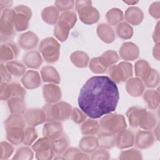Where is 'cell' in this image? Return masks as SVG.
Wrapping results in <instances>:
<instances>
[{
    "instance_id": "1",
    "label": "cell",
    "mask_w": 160,
    "mask_h": 160,
    "mask_svg": "<svg viewBox=\"0 0 160 160\" xmlns=\"http://www.w3.org/2000/svg\"><path fill=\"white\" fill-rule=\"evenodd\" d=\"M119 99V90L112 79L106 76H95L82 86L78 102L86 116L97 119L114 111Z\"/></svg>"
},
{
    "instance_id": "2",
    "label": "cell",
    "mask_w": 160,
    "mask_h": 160,
    "mask_svg": "<svg viewBox=\"0 0 160 160\" xmlns=\"http://www.w3.org/2000/svg\"><path fill=\"white\" fill-rule=\"evenodd\" d=\"M101 128L109 132H118L126 128V122L122 115L111 114L104 116L100 121Z\"/></svg>"
},
{
    "instance_id": "3",
    "label": "cell",
    "mask_w": 160,
    "mask_h": 160,
    "mask_svg": "<svg viewBox=\"0 0 160 160\" xmlns=\"http://www.w3.org/2000/svg\"><path fill=\"white\" fill-rule=\"evenodd\" d=\"M59 44L52 38L44 39L39 46V51L48 62L57 61L59 57Z\"/></svg>"
},
{
    "instance_id": "4",
    "label": "cell",
    "mask_w": 160,
    "mask_h": 160,
    "mask_svg": "<svg viewBox=\"0 0 160 160\" xmlns=\"http://www.w3.org/2000/svg\"><path fill=\"white\" fill-rule=\"evenodd\" d=\"M14 14L12 22L18 31H23L28 28L29 19L31 16V9L27 6L20 5L14 8Z\"/></svg>"
},
{
    "instance_id": "5",
    "label": "cell",
    "mask_w": 160,
    "mask_h": 160,
    "mask_svg": "<svg viewBox=\"0 0 160 160\" xmlns=\"http://www.w3.org/2000/svg\"><path fill=\"white\" fill-rule=\"evenodd\" d=\"M111 79L115 82L124 81L132 76V66L128 62H122L118 66H112L108 70Z\"/></svg>"
},
{
    "instance_id": "6",
    "label": "cell",
    "mask_w": 160,
    "mask_h": 160,
    "mask_svg": "<svg viewBox=\"0 0 160 160\" xmlns=\"http://www.w3.org/2000/svg\"><path fill=\"white\" fill-rule=\"evenodd\" d=\"M91 5L92 4L86 5L78 11L81 20L86 24L96 22L98 21L99 18L98 11Z\"/></svg>"
},
{
    "instance_id": "7",
    "label": "cell",
    "mask_w": 160,
    "mask_h": 160,
    "mask_svg": "<svg viewBox=\"0 0 160 160\" xmlns=\"http://www.w3.org/2000/svg\"><path fill=\"white\" fill-rule=\"evenodd\" d=\"M25 119L29 125L36 126L42 123L46 119L43 110L38 109H31L27 111L25 114Z\"/></svg>"
},
{
    "instance_id": "8",
    "label": "cell",
    "mask_w": 160,
    "mask_h": 160,
    "mask_svg": "<svg viewBox=\"0 0 160 160\" xmlns=\"http://www.w3.org/2000/svg\"><path fill=\"white\" fill-rule=\"evenodd\" d=\"M44 99L49 102H54L61 99V91L58 86L54 84H47L43 86Z\"/></svg>"
},
{
    "instance_id": "9",
    "label": "cell",
    "mask_w": 160,
    "mask_h": 160,
    "mask_svg": "<svg viewBox=\"0 0 160 160\" xmlns=\"http://www.w3.org/2000/svg\"><path fill=\"white\" fill-rule=\"evenodd\" d=\"M119 52L122 59L132 60L138 56L139 51L136 44L131 42H126L121 46Z\"/></svg>"
},
{
    "instance_id": "10",
    "label": "cell",
    "mask_w": 160,
    "mask_h": 160,
    "mask_svg": "<svg viewBox=\"0 0 160 160\" xmlns=\"http://www.w3.org/2000/svg\"><path fill=\"white\" fill-rule=\"evenodd\" d=\"M24 86L28 89H33L38 87L41 83L40 78L37 71H29L21 79Z\"/></svg>"
},
{
    "instance_id": "11",
    "label": "cell",
    "mask_w": 160,
    "mask_h": 160,
    "mask_svg": "<svg viewBox=\"0 0 160 160\" xmlns=\"http://www.w3.org/2000/svg\"><path fill=\"white\" fill-rule=\"evenodd\" d=\"M125 19L132 24L138 25L143 19V12L138 7H130L125 12Z\"/></svg>"
},
{
    "instance_id": "12",
    "label": "cell",
    "mask_w": 160,
    "mask_h": 160,
    "mask_svg": "<svg viewBox=\"0 0 160 160\" xmlns=\"http://www.w3.org/2000/svg\"><path fill=\"white\" fill-rule=\"evenodd\" d=\"M38 39L32 32H27L19 37V44L24 49H31L38 44Z\"/></svg>"
},
{
    "instance_id": "13",
    "label": "cell",
    "mask_w": 160,
    "mask_h": 160,
    "mask_svg": "<svg viewBox=\"0 0 160 160\" xmlns=\"http://www.w3.org/2000/svg\"><path fill=\"white\" fill-rule=\"evenodd\" d=\"M62 127L61 124L57 122H51L44 125L43 134L49 138H55L61 134Z\"/></svg>"
},
{
    "instance_id": "14",
    "label": "cell",
    "mask_w": 160,
    "mask_h": 160,
    "mask_svg": "<svg viewBox=\"0 0 160 160\" xmlns=\"http://www.w3.org/2000/svg\"><path fill=\"white\" fill-rule=\"evenodd\" d=\"M154 141V137L150 131H139L136 134V144L139 148H147Z\"/></svg>"
},
{
    "instance_id": "15",
    "label": "cell",
    "mask_w": 160,
    "mask_h": 160,
    "mask_svg": "<svg viewBox=\"0 0 160 160\" xmlns=\"http://www.w3.org/2000/svg\"><path fill=\"white\" fill-rule=\"evenodd\" d=\"M127 91L133 96H140L144 90V86L142 81L138 78L129 79L126 84Z\"/></svg>"
},
{
    "instance_id": "16",
    "label": "cell",
    "mask_w": 160,
    "mask_h": 160,
    "mask_svg": "<svg viewBox=\"0 0 160 160\" xmlns=\"http://www.w3.org/2000/svg\"><path fill=\"white\" fill-rule=\"evenodd\" d=\"M41 75L44 81L52 82L58 84L60 78L56 69L52 66H45L41 70Z\"/></svg>"
},
{
    "instance_id": "17",
    "label": "cell",
    "mask_w": 160,
    "mask_h": 160,
    "mask_svg": "<svg viewBox=\"0 0 160 160\" xmlns=\"http://www.w3.org/2000/svg\"><path fill=\"white\" fill-rule=\"evenodd\" d=\"M134 143L133 134L127 130H124L119 133L117 139V144L119 148H126L132 146Z\"/></svg>"
},
{
    "instance_id": "18",
    "label": "cell",
    "mask_w": 160,
    "mask_h": 160,
    "mask_svg": "<svg viewBox=\"0 0 160 160\" xmlns=\"http://www.w3.org/2000/svg\"><path fill=\"white\" fill-rule=\"evenodd\" d=\"M135 69L136 75L141 78L144 81L151 72V69L148 62L142 59L137 61L135 65Z\"/></svg>"
},
{
    "instance_id": "19",
    "label": "cell",
    "mask_w": 160,
    "mask_h": 160,
    "mask_svg": "<svg viewBox=\"0 0 160 160\" xmlns=\"http://www.w3.org/2000/svg\"><path fill=\"white\" fill-rule=\"evenodd\" d=\"M145 112L146 109L139 108L137 107L131 108L127 112V116L129 119L131 126L132 127H136L139 124V121L141 116Z\"/></svg>"
},
{
    "instance_id": "20",
    "label": "cell",
    "mask_w": 160,
    "mask_h": 160,
    "mask_svg": "<svg viewBox=\"0 0 160 160\" xmlns=\"http://www.w3.org/2000/svg\"><path fill=\"white\" fill-rule=\"evenodd\" d=\"M24 61L29 68H38L42 63V59L38 52L32 51L28 52L24 56Z\"/></svg>"
},
{
    "instance_id": "21",
    "label": "cell",
    "mask_w": 160,
    "mask_h": 160,
    "mask_svg": "<svg viewBox=\"0 0 160 160\" xmlns=\"http://www.w3.org/2000/svg\"><path fill=\"white\" fill-rule=\"evenodd\" d=\"M98 34L99 38L106 42H111L114 39V33L112 29L107 24H99L98 27Z\"/></svg>"
},
{
    "instance_id": "22",
    "label": "cell",
    "mask_w": 160,
    "mask_h": 160,
    "mask_svg": "<svg viewBox=\"0 0 160 160\" xmlns=\"http://www.w3.org/2000/svg\"><path fill=\"white\" fill-rule=\"evenodd\" d=\"M21 127H11L7 128L8 138L11 142L18 144L24 141V134Z\"/></svg>"
},
{
    "instance_id": "23",
    "label": "cell",
    "mask_w": 160,
    "mask_h": 160,
    "mask_svg": "<svg viewBox=\"0 0 160 160\" xmlns=\"http://www.w3.org/2000/svg\"><path fill=\"white\" fill-rule=\"evenodd\" d=\"M59 12L57 8L50 6L46 8L42 11L41 16L43 20L49 24H54L58 18Z\"/></svg>"
},
{
    "instance_id": "24",
    "label": "cell",
    "mask_w": 160,
    "mask_h": 160,
    "mask_svg": "<svg viewBox=\"0 0 160 160\" xmlns=\"http://www.w3.org/2000/svg\"><path fill=\"white\" fill-rule=\"evenodd\" d=\"M138 124L142 129H151L156 125V118L151 112H145L141 116Z\"/></svg>"
},
{
    "instance_id": "25",
    "label": "cell",
    "mask_w": 160,
    "mask_h": 160,
    "mask_svg": "<svg viewBox=\"0 0 160 160\" xmlns=\"http://www.w3.org/2000/svg\"><path fill=\"white\" fill-rule=\"evenodd\" d=\"M144 99L151 109H156L159 105V93L154 90H148L144 94Z\"/></svg>"
},
{
    "instance_id": "26",
    "label": "cell",
    "mask_w": 160,
    "mask_h": 160,
    "mask_svg": "<svg viewBox=\"0 0 160 160\" xmlns=\"http://www.w3.org/2000/svg\"><path fill=\"white\" fill-rule=\"evenodd\" d=\"M98 144V141L94 136H86L82 138L79 146L84 151L91 152L95 149Z\"/></svg>"
},
{
    "instance_id": "27",
    "label": "cell",
    "mask_w": 160,
    "mask_h": 160,
    "mask_svg": "<svg viewBox=\"0 0 160 160\" xmlns=\"http://www.w3.org/2000/svg\"><path fill=\"white\" fill-rule=\"evenodd\" d=\"M43 111L48 121H52L59 119V111L57 104H46L43 107Z\"/></svg>"
},
{
    "instance_id": "28",
    "label": "cell",
    "mask_w": 160,
    "mask_h": 160,
    "mask_svg": "<svg viewBox=\"0 0 160 160\" xmlns=\"http://www.w3.org/2000/svg\"><path fill=\"white\" fill-rule=\"evenodd\" d=\"M106 19L108 22L112 25H115L123 19V14L121 9L112 8L106 14Z\"/></svg>"
},
{
    "instance_id": "29",
    "label": "cell",
    "mask_w": 160,
    "mask_h": 160,
    "mask_svg": "<svg viewBox=\"0 0 160 160\" xmlns=\"http://www.w3.org/2000/svg\"><path fill=\"white\" fill-rule=\"evenodd\" d=\"M54 151L57 152H61L66 149L68 144V139L65 134H60L54 138L52 142Z\"/></svg>"
},
{
    "instance_id": "30",
    "label": "cell",
    "mask_w": 160,
    "mask_h": 160,
    "mask_svg": "<svg viewBox=\"0 0 160 160\" xmlns=\"http://www.w3.org/2000/svg\"><path fill=\"white\" fill-rule=\"evenodd\" d=\"M99 144L102 147L111 148L115 142V135L112 132H102L98 136Z\"/></svg>"
},
{
    "instance_id": "31",
    "label": "cell",
    "mask_w": 160,
    "mask_h": 160,
    "mask_svg": "<svg viewBox=\"0 0 160 160\" xmlns=\"http://www.w3.org/2000/svg\"><path fill=\"white\" fill-rule=\"evenodd\" d=\"M69 28H70L64 22L59 21L54 28V34L61 41H64L68 37Z\"/></svg>"
},
{
    "instance_id": "32",
    "label": "cell",
    "mask_w": 160,
    "mask_h": 160,
    "mask_svg": "<svg viewBox=\"0 0 160 160\" xmlns=\"http://www.w3.org/2000/svg\"><path fill=\"white\" fill-rule=\"evenodd\" d=\"M99 124L97 121L88 119L81 126L82 132L84 134H93L99 131Z\"/></svg>"
},
{
    "instance_id": "33",
    "label": "cell",
    "mask_w": 160,
    "mask_h": 160,
    "mask_svg": "<svg viewBox=\"0 0 160 160\" xmlns=\"http://www.w3.org/2000/svg\"><path fill=\"white\" fill-rule=\"evenodd\" d=\"M99 58L101 64L106 68L108 66L116 62L118 59V56L116 52L109 51L106 52L101 57Z\"/></svg>"
},
{
    "instance_id": "34",
    "label": "cell",
    "mask_w": 160,
    "mask_h": 160,
    "mask_svg": "<svg viewBox=\"0 0 160 160\" xmlns=\"http://www.w3.org/2000/svg\"><path fill=\"white\" fill-rule=\"evenodd\" d=\"M72 62L77 66L84 67L87 65L88 61V57L87 54L82 52L77 51L74 52L71 57Z\"/></svg>"
},
{
    "instance_id": "35",
    "label": "cell",
    "mask_w": 160,
    "mask_h": 160,
    "mask_svg": "<svg viewBox=\"0 0 160 160\" xmlns=\"http://www.w3.org/2000/svg\"><path fill=\"white\" fill-rule=\"evenodd\" d=\"M116 31L118 36L123 39L130 38L132 35V28L126 22L119 24L116 28Z\"/></svg>"
},
{
    "instance_id": "36",
    "label": "cell",
    "mask_w": 160,
    "mask_h": 160,
    "mask_svg": "<svg viewBox=\"0 0 160 160\" xmlns=\"http://www.w3.org/2000/svg\"><path fill=\"white\" fill-rule=\"evenodd\" d=\"M59 21L64 22L71 28L76 21V14L74 12L71 11H64L60 15Z\"/></svg>"
},
{
    "instance_id": "37",
    "label": "cell",
    "mask_w": 160,
    "mask_h": 160,
    "mask_svg": "<svg viewBox=\"0 0 160 160\" xmlns=\"http://www.w3.org/2000/svg\"><path fill=\"white\" fill-rule=\"evenodd\" d=\"M6 67L8 71L13 74L14 76H20L26 71L25 66L18 62H10L6 64Z\"/></svg>"
},
{
    "instance_id": "38",
    "label": "cell",
    "mask_w": 160,
    "mask_h": 160,
    "mask_svg": "<svg viewBox=\"0 0 160 160\" xmlns=\"http://www.w3.org/2000/svg\"><path fill=\"white\" fill-rule=\"evenodd\" d=\"M8 104L11 112L14 113H21L25 109L23 101L21 98L12 99L8 101Z\"/></svg>"
},
{
    "instance_id": "39",
    "label": "cell",
    "mask_w": 160,
    "mask_h": 160,
    "mask_svg": "<svg viewBox=\"0 0 160 160\" xmlns=\"http://www.w3.org/2000/svg\"><path fill=\"white\" fill-rule=\"evenodd\" d=\"M59 111V119L64 120L68 119L71 112V106L64 102H61L57 104Z\"/></svg>"
},
{
    "instance_id": "40",
    "label": "cell",
    "mask_w": 160,
    "mask_h": 160,
    "mask_svg": "<svg viewBox=\"0 0 160 160\" xmlns=\"http://www.w3.org/2000/svg\"><path fill=\"white\" fill-rule=\"evenodd\" d=\"M24 125V119L19 114H14L9 117L6 121V128L11 127L23 128Z\"/></svg>"
},
{
    "instance_id": "41",
    "label": "cell",
    "mask_w": 160,
    "mask_h": 160,
    "mask_svg": "<svg viewBox=\"0 0 160 160\" xmlns=\"http://www.w3.org/2000/svg\"><path fill=\"white\" fill-rule=\"evenodd\" d=\"M146 85L148 87H156L159 83V74L158 72L154 70L151 69V72L147 79L144 81Z\"/></svg>"
},
{
    "instance_id": "42",
    "label": "cell",
    "mask_w": 160,
    "mask_h": 160,
    "mask_svg": "<svg viewBox=\"0 0 160 160\" xmlns=\"http://www.w3.org/2000/svg\"><path fill=\"white\" fill-rule=\"evenodd\" d=\"M89 68L93 72L96 73H102L106 71V68L101 64L99 58L91 59Z\"/></svg>"
},
{
    "instance_id": "43",
    "label": "cell",
    "mask_w": 160,
    "mask_h": 160,
    "mask_svg": "<svg viewBox=\"0 0 160 160\" xmlns=\"http://www.w3.org/2000/svg\"><path fill=\"white\" fill-rule=\"evenodd\" d=\"M37 137V133L33 128H28L24 132V144H31Z\"/></svg>"
},
{
    "instance_id": "44",
    "label": "cell",
    "mask_w": 160,
    "mask_h": 160,
    "mask_svg": "<svg viewBox=\"0 0 160 160\" xmlns=\"http://www.w3.org/2000/svg\"><path fill=\"white\" fill-rule=\"evenodd\" d=\"M74 4V1H56L54 2L56 8L61 11L72 9Z\"/></svg>"
},
{
    "instance_id": "45",
    "label": "cell",
    "mask_w": 160,
    "mask_h": 160,
    "mask_svg": "<svg viewBox=\"0 0 160 160\" xmlns=\"http://www.w3.org/2000/svg\"><path fill=\"white\" fill-rule=\"evenodd\" d=\"M72 118L73 121L76 123H80L82 122L86 118V114L82 111H81L78 109L75 108L72 112Z\"/></svg>"
},
{
    "instance_id": "46",
    "label": "cell",
    "mask_w": 160,
    "mask_h": 160,
    "mask_svg": "<svg viewBox=\"0 0 160 160\" xmlns=\"http://www.w3.org/2000/svg\"><path fill=\"white\" fill-rule=\"evenodd\" d=\"M11 88H12V91L13 92V95L15 96H17L19 98H23L24 95V89L21 88V86L16 83H14L11 84Z\"/></svg>"
},
{
    "instance_id": "47",
    "label": "cell",
    "mask_w": 160,
    "mask_h": 160,
    "mask_svg": "<svg viewBox=\"0 0 160 160\" xmlns=\"http://www.w3.org/2000/svg\"><path fill=\"white\" fill-rule=\"evenodd\" d=\"M159 5L160 2L156 1L153 2L149 7V12L154 18H159Z\"/></svg>"
},
{
    "instance_id": "48",
    "label": "cell",
    "mask_w": 160,
    "mask_h": 160,
    "mask_svg": "<svg viewBox=\"0 0 160 160\" xmlns=\"http://www.w3.org/2000/svg\"><path fill=\"white\" fill-rule=\"evenodd\" d=\"M76 8L77 11H78L82 7L88 5V4H92V2L91 1H77L75 2Z\"/></svg>"
},
{
    "instance_id": "49",
    "label": "cell",
    "mask_w": 160,
    "mask_h": 160,
    "mask_svg": "<svg viewBox=\"0 0 160 160\" xmlns=\"http://www.w3.org/2000/svg\"><path fill=\"white\" fill-rule=\"evenodd\" d=\"M12 1H0V5L1 8L2 9L4 7H9L12 6Z\"/></svg>"
},
{
    "instance_id": "50",
    "label": "cell",
    "mask_w": 160,
    "mask_h": 160,
    "mask_svg": "<svg viewBox=\"0 0 160 160\" xmlns=\"http://www.w3.org/2000/svg\"><path fill=\"white\" fill-rule=\"evenodd\" d=\"M159 44H157L156 46L154 47V51H153V54H154V58H156L158 60H159Z\"/></svg>"
},
{
    "instance_id": "51",
    "label": "cell",
    "mask_w": 160,
    "mask_h": 160,
    "mask_svg": "<svg viewBox=\"0 0 160 160\" xmlns=\"http://www.w3.org/2000/svg\"><path fill=\"white\" fill-rule=\"evenodd\" d=\"M155 31L154 34V41H159V24L158 23L156 28H155Z\"/></svg>"
},
{
    "instance_id": "52",
    "label": "cell",
    "mask_w": 160,
    "mask_h": 160,
    "mask_svg": "<svg viewBox=\"0 0 160 160\" xmlns=\"http://www.w3.org/2000/svg\"><path fill=\"white\" fill-rule=\"evenodd\" d=\"M124 2H125V3H127V4H130V5H133L134 4H136V3H138V2L137 1V2H136V1H130V2H128V1H124Z\"/></svg>"
}]
</instances>
